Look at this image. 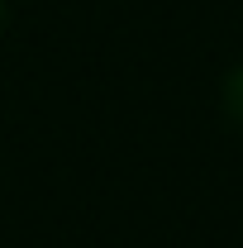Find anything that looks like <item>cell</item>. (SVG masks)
Masks as SVG:
<instances>
[{"label":"cell","instance_id":"6da1fadb","mask_svg":"<svg viewBox=\"0 0 243 248\" xmlns=\"http://www.w3.org/2000/svg\"><path fill=\"white\" fill-rule=\"evenodd\" d=\"M219 110H224V120L243 134V62H234V67L224 72V81H219Z\"/></svg>","mask_w":243,"mask_h":248},{"label":"cell","instance_id":"7a4b0ae2","mask_svg":"<svg viewBox=\"0 0 243 248\" xmlns=\"http://www.w3.org/2000/svg\"><path fill=\"white\" fill-rule=\"evenodd\" d=\"M5 19H10V10H5V0H0V38H5Z\"/></svg>","mask_w":243,"mask_h":248}]
</instances>
